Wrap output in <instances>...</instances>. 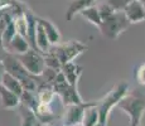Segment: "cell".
Instances as JSON below:
<instances>
[{
	"instance_id": "cell-19",
	"label": "cell",
	"mask_w": 145,
	"mask_h": 126,
	"mask_svg": "<svg viewBox=\"0 0 145 126\" xmlns=\"http://www.w3.org/2000/svg\"><path fill=\"white\" fill-rule=\"evenodd\" d=\"M20 103H23V105H25L29 108H32V110L35 111L38 103H39V101H38V96H37V92L23 91V93H22V96H20Z\"/></svg>"
},
{
	"instance_id": "cell-28",
	"label": "cell",
	"mask_w": 145,
	"mask_h": 126,
	"mask_svg": "<svg viewBox=\"0 0 145 126\" xmlns=\"http://www.w3.org/2000/svg\"><path fill=\"white\" fill-rule=\"evenodd\" d=\"M4 12H5V9H0V22H1V18L4 15Z\"/></svg>"
},
{
	"instance_id": "cell-17",
	"label": "cell",
	"mask_w": 145,
	"mask_h": 126,
	"mask_svg": "<svg viewBox=\"0 0 145 126\" xmlns=\"http://www.w3.org/2000/svg\"><path fill=\"white\" fill-rule=\"evenodd\" d=\"M35 42H37V48L40 53L46 54V53L49 52L52 44H51V42H49L48 37H47L43 27H42L39 23H38V27H37V39H35Z\"/></svg>"
},
{
	"instance_id": "cell-8",
	"label": "cell",
	"mask_w": 145,
	"mask_h": 126,
	"mask_svg": "<svg viewBox=\"0 0 145 126\" xmlns=\"http://www.w3.org/2000/svg\"><path fill=\"white\" fill-rule=\"evenodd\" d=\"M122 12L125 13L126 18L129 19V22L131 24L145 22V5L140 0H133V1H130L124 8Z\"/></svg>"
},
{
	"instance_id": "cell-5",
	"label": "cell",
	"mask_w": 145,
	"mask_h": 126,
	"mask_svg": "<svg viewBox=\"0 0 145 126\" xmlns=\"http://www.w3.org/2000/svg\"><path fill=\"white\" fill-rule=\"evenodd\" d=\"M18 59L22 62L25 69L32 76H40L46 68V62H44V54L35 49L30 48L28 52L23 54L16 55Z\"/></svg>"
},
{
	"instance_id": "cell-9",
	"label": "cell",
	"mask_w": 145,
	"mask_h": 126,
	"mask_svg": "<svg viewBox=\"0 0 145 126\" xmlns=\"http://www.w3.org/2000/svg\"><path fill=\"white\" fill-rule=\"evenodd\" d=\"M92 5H96V0H72L66 10V19L68 22H71L82 10H85L86 8L92 7Z\"/></svg>"
},
{
	"instance_id": "cell-12",
	"label": "cell",
	"mask_w": 145,
	"mask_h": 126,
	"mask_svg": "<svg viewBox=\"0 0 145 126\" xmlns=\"http://www.w3.org/2000/svg\"><path fill=\"white\" fill-rule=\"evenodd\" d=\"M37 22L43 27L44 32H46L47 37H48L52 46H56V44L61 43V33H59V30H58V28L56 27L51 20H48V19H46V18L37 16Z\"/></svg>"
},
{
	"instance_id": "cell-11",
	"label": "cell",
	"mask_w": 145,
	"mask_h": 126,
	"mask_svg": "<svg viewBox=\"0 0 145 126\" xmlns=\"http://www.w3.org/2000/svg\"><path fill=\"white\" fill-rule=\"evenodd\" d=\"M0 101H1V107L12 110L20 105V96H18L16 93L9 91L8 88H5L4 86L0 83Z\"/></svg>"
},
{
	"instance_id": "cell-27",
	"label": "cell",
	"mask_w": 145,
	"mask_h": 126,
	"mask_svg": "<svg viewBox=\"0 0 145 126\" xmlns=\"http://www.w3.org/2000/svg\"><path fill=\"white\" fill-rule=\"evenodd\" d=\"M5 73V67H4V63H3V61H0V82H1V78L3 76Z\"/></svg>"
},
{
	"instance_id": "cell-2",
	"label": "cell",
	"mask_w": 145,
	"mask_h": 126,
	"mask_svg": "<svg viewBox=\"0 0 145 126\" xmlns=\"http://www.w3.org/2000/svg\"><path fill=\"white\" fill-rule=\"evenodd\" d=\"M130 25L131 23L126 18L125 13L122 10H116L111 16L102 20L99 29L105 38L110 39V40H116Z\"/></svg>"
},
{
	"instance_id": "cell-26",
	"label": "cell",
	"mask_w": 145,
	"mask_h": 126,
	"mask_svg": "<svg viewBox=\"0 0 145 126\" xmlns=\"http://www.w3.org/2000/svg\"><path fill=\"white\" fill-rule=\"evenodd\" d=\"M18 0H0V9H8V8L13 7Z\"/></svg>"
},
{
	"instance_id": "cell-30",
	"label": "cell",
	"mask_w": 145,
	"mask_h": 126,
	"mask_svg": "<svg viewBox=\"0 0 145 126\" xmlns=\"http://www.w3.org/2000/svg\"><path fill=\"white\" fill-rule=\"evenodd\" d=\"M140 1H141V3H143V4H144V5H145V0H140Z\"/></svg>"
},
{
	"instance_id": "cell-14",
	"label": "cell",
	"mask_w": 145,
	"mask_h": 126,
	"mask_svg": "<svg viewBox=\"0 0 145 126\" xmlns=\"http://www.w3.org/2000/svg\"><path fill=\"white\" fill-rule=\"evenodd\" d=\"M30 48H32V47H30L28 39L25 37H22V35L16 34L15 37L13 38V40L8 44L7 50H8V53L19 55V54H23V53L28 52Z\"/></svg>"
},
{
	"instance_id": "cell-21",
	"label": "cell",
	"mask_w": 145,
	"mask_h": 126,
	"mask_svg": "<svg viewBox=\"0 0 145 126\" xmlns=\"http://www.w3.org/2000/svg\"><path fill=\"white\" fill-rule=\"evenodd\" d=\"M44 62H46V67H49V68L57 69V71H61V68H62V63L59 62V59L52 52H48L44 54Z\"/></svg>"
},
{
	"instance_id": "cell-20",
	"label": "cell",
	"mask_w": 145,
	"mask_h": 126,
	"mask_svg": "<svg viewBox=\"0 0 145 126\" xmlns=\"http://www.w3.org/2000/svg\"><path fill=\"white\" fill-rule=\"evenodd\" d=\"M16 35V30H15V25H14V22H10L5 25V28L1 30V38L3 42H4V46L8 47V44L13 40V38Z\"/></svg>"
},
{
	"instance_id": "cell-15",
	"label": "cell",
	"mask_w": 145,
	"mask_h": 126,
	"mask_svg": "<svg viewBox=\"0 0 145 126\" xmlns=\"http://www.w3.org/2000/svg\"><path fill=\"white\" fill-rule=\"evenodd\" d=\"M0 83H1L5 88L9 89V91L16 93L18 96H22V93H23V91H24L20 81H19L16 77H14L13 74L8 73V72H5L4 73V76H3V78H1V82Z\"/></svg>"
},
{
	"instance_id": "cell-16",
	"label": "cell",
	"mask_w": 145,
	"mask_h": 126,
	"mask_svg": "<svg viewBox=\"0 0 145 126\" xmlns=\"http://www.w3.org/2000/svg\"><path fill=\"white\" fill-rule=\"evenodd\" d=\"M100 124V114L97 110V102H93L90 105L85 111L82 120L83 126H97Z\"/></svg>"
},
{
	"instance_id": "cell-4",
	"label": "cell",
	"mask_w": 145,
	"mask_h": 126,
	"mask_svg": "<svg viewBox=\"0 0 145 126\" xmlns=\"http://www.w3.org/2000/svg\"><path fill=\"white\" fill-rule=\"evenodd\" d=\"M87 49H88L87 44L82 43V42L68 40L66 43H59L56 44V46H52L49 52L56 54V57L59 59V62L65 64L68 62H74V59L82 53H85Z\"/></svg>"
},
{
	"instance_id": "cell-1",
	"label": "cell",
	"mask_w": 145,
	"mask_h": 126,
	"mask_svg": "<svg viewBox=\"0 0 145 126\" xmlns=\"http://www.w3.org/2000/svg\"><path fill=\"white\" fill-rule=\"evenodd\" d=\"M129 93V83L127 82H119L102 100L97 102V110L100 114V124L107 126L108 117H110L111 110L119 102Z\"/></svg>"
},
{
	"instance_id": "cell-18",
	"label": "cell",
	"mask_w": 145,
	"mask_h": 126,
	"mask_svg": "<svg viewBox=\"0 0 145 126\" xmlns=\"http://www.w3.org/2000/svg\"><path fill=\"white\" fill-rule=\"evenodd\" d=\"M80 15L83 16V18L87 22H90L91 24L96 25L97 28L102 23V18H101V15H100L97 5H92V7H90V8H86L85 10H82V12L80 13Z\"/></svg>"
},
{
	"instance_id": "cell-10",
	"label": "cell",
	"mask_w": 145,
	"mask_h": 126,
	"mask_svg": "<svg viewBox=\"0 0 145 126\" xmlns=\"http://www.w3.org/2000/svg\"><path fill=\"white\" fill-rule=\"evenodd\" d=\"M61 71L63 72L67 82H68L69 85L77 86V82H78L81 74H82V67L78 66V64L74 62H68V63L62 64Z\"/></svg>"
},
{
	"instance_id": "cell-22",
	"label": "cell",
	"mask_w": 145,
	"mask_h": 126,
	"mask_svg": "<svg viewBox=\"0 0 145 126\" xmlns=\"http://www.w3.org/2000/svg\"><path fill=\"white\" fill-rule=\"evenodd\" d=\"M97 8H99V12H100V15H101L102 20H105V19H107L108 16H111L114 13L116 12L115 9H114L112 7H111L110 4H107L106 1L101 3V4L97 5Z\"/></svg>"
},
{
	"instance_id": "cell-3",
	"label": "cell",
	"mask_w": 145,
	"mask_h": 126,
	"mask_svg": "<svg viewBox=\"0 0 145 126\" xmlns=\"http://www.w3.org/2000/svg\"><path fill=\"white\" fill-rule=\"evenodd\" d=\"M125 114L129 115L130 126H140L145 114V97L138 93H127L118 105Z\"/></svg>"
},
{
	"instance_id": "cell-7",
	"label": "cell",
	"mask_w": 145,
	"mask_h": 126,
	"mask_svg": "<svg viewBox=\"0 0 145 126\" xmlns=\"http://www.w3.org/2000/svg\"><path fill=\"white\" fill-rule=\"evenodd\" d=\"M3 63H4V67H5V72L13 74L19 81L23 80L27 76H29V72L25 69V67L22 64V62L18 59V57L15 54L8 53L7 57L3 59Z\"/></svg>"
},
{
	"instance_id": "cell-29",
	"label": "cell",
	"mask_w": 145,
	"mask_h": 126,
	"mask_svg": "<svg viewBox=\"0 0 145 126\" xmlns=\"http://www.w3.org/2000/svg\"><path fill=\"white\" fill-rule=\"evenodd\" d=\"M40 126H51V125H44V124H40Z\"/></svg>"
},
{
	"instance_id": "cell-6",
	"label": "cell",
	"mask_w": 145,
	"mask_h": 126,
	"mask_svg": "<svg viewBox=\"0 0 145 126\" xmlns=\"http://www.w3.org/2000/svg\"><path fill=\"white\" fill-rule=\"evenodd\" d=\"M93 102H85L81 105H68L65 108V116H63V126H73L77 124H82L83 115L86 108Z\"/></svg>"
},
{
	"instance_id": "cell-13",
	"label": "cell",
	"mask_w": 145,
	"mask_h": 126,
	"mask_svg": "<svg viewBox=\"0 0 145 126\" xmlns=\"http://www.w3.org/2000/svg\"><path fill=\"white\" fill-rule=\"evenodd\" d=\"M16 108H18L19 116H20V126H40V122L38 120L34 110L29 108L23 103H20Z\"/></svg>"
},
{
	"instance_id": "cell-31",
	"label": "cell",
	"mask_w": 145,
	"mask_h": 126,
	"mask_svg": "<svg viewBox=\"0 0 145 126\" xmlns=\"http://www.w3.org/2000/svg\"><path fill=\"white\" fill-rule=\"evenodd\" d=\"M97 126H106V125H102V124H99V125H97Z\"/></svg>"
},
{
	"instance_id": "cell-24",
	"label": "cell",
	"mask_w": 145,
	"mask_h": 126,
	"mask_svg": "<svg viewBox=\"0 0 145 126\" xmlns=\"http://www.w3.org/2000/svg\"><path fill=\"white\" fill-rule=\"evenodd\" d=\"M135 78L139 85L145 86V63L140 64L138 67V69L135 71Z\"/></svg>"
},
{
	"instance_id": "cell-25",
	"label": "cell",
	"mask_w": 145,
	"mask_h": 126,
	"mask_svg": "<svg viewBox=\"0 0 145 126\" xmlns=\"http://www.w3.org/2000/svg\"><path fill=\"white\" fill-rule=\"evenodd\" d=\"M8 54V50H7V47L4 46V42H3V38H1V29H0V61H3Z\"/></svg>"
},
{
	"instance_id": "cell-23",
	"label": "cell",
	"mask_w": 145,
	"mask_h": 126,
	"mask_svg": "<svg viewBox=\"0 0 145 126\" xmlns=\"http://www.w3.org/2000/svg\"><path fill=\"white\" fill-rule=\"evenodd\" d=\"M107 4H110L115 10H124V8L133 0H105Z\"/></svg>"
}]
</instances>
